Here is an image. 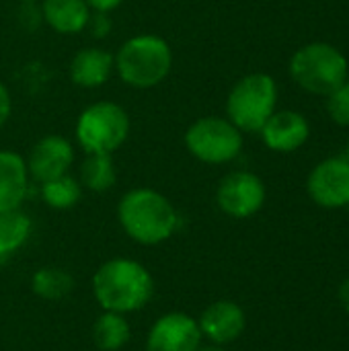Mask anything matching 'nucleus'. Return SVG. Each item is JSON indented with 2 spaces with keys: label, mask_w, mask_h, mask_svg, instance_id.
<instances>
[{
  "label": "nucleus",
  "mask_w": 349,
  "mask_h": 351,
  "mask_svg": "<svg viewBox=\"0 0 349 351\" xmlns=\"http://www.w3.org/2000/svg\"><path fill=\"white\" fill-rule=\"evenodd\" d=\"M93 296L107 313L142 311L154 296V280L146 265L130 257L105 261L93 276Z\"/></svg>",
  "instance_id": "1"
},
{
  "label": "nucleus",
  "mask_w": 349,
  "mask_h": 351,
  "mask_svg": "<svg viewBox=\"0 0 349 351\" xmlns=\"http://www.w3.org/2000/svg\"><path fill=\"white\" fill-rule=\"evenodd\" d=\"M117 220L123 232L138 245L167 243L179 228V214L171 199L150 187H136L121 195Z\"/></svg>",
  "instance_id": "2"
},
{
  "label": "nucleus",
  "mask_w": 349,
  "mask_h": 351,
  "mask_svg": "<svg viewBox=\"0 0 349 351\" xmlns=\"http://www.w3.org/2000/svg\"><path fill=\"white\" fill-rule=\"evenodd\" d=\"M113 58L119 80L140 90L165 82L173 68V49L156 33H138L125 39Z\"/></svg>",
  "instance_id": "3"
},
{
  "label": "nucleus",
  "mask_w": 349,
  "mask_h": 351,
  "mask_svg": "<svg viewBox=\"0 0 349 351\" xmlns=\"http://www.w3.org/2000/svg\"><path fill=\"white\" fill-rule=\"evenodd\" d=\"M132 130L130 113L113 101H97L84 107L74 134L84 154H113L123 146Z\"/></svg>",
  "instance_id": "4"
},
{
  "label": "nucleus",
  "mask_w": 349,
  "mask_h": 351,
  "mask_svg": "<svg viewBox=\"0 0 349 351\" xmlns=\"http://www.w3.org/2000/svg\"><path fill=\"white\" fill-rule=\"evenodd\" d=\"M290 74L304 90L329 97L348 80V60L329 43H309L292 56Z\"/></svg>",
  "instance_id": "5"
},
{
  "label": "nucleus",
  "mask_w": 349,
  "mask_h": 351,
  "mask_svg": "<svg viewBox=\"0 0 349 351\" xmlns=\"http://www.w3.org/2000/svg\"><path fill=\"white\" fill-rule=\"evenodd\" d=\"M278 84L269 74L255 72L241 78L226 99V119L241 132H259L274 115Z\"/></svg>",
  "instance_id": "6"
},
{
  "label": "nucleus",
  "mask_w": 349,
  "mask_h": 351,
  "mask_svg": "<svg viewBox=\"0 0 349 351\" xmlns=\"http://www.w3.org/2000/svg\"><path fill=\"white\" fill-rule=\"evenodd\" d=\"M185 148L206 165H224L243 150V132L224 117L206 115L195 119L183 136Z\"/></svg>",
  "instance_id": "7"
},
{
  "label": "nucleus",
  "mask_w": 349,
  "mask_h": 351,
  "mask_svg": "<svg viewBox=\"0 0 349 351\" xmlns=\"http://www.w3.org/2000/svg\"><path fill=\"white\" fill-rule=\"evenodd\" d=\"M218 208L237 220L255 216L265 204V185L263 181L249 171L228 173L216 189Z\"/></svg>",
  "instance_id": "8"
},
{
  "label": "nucleus",
  "mask_w": 349,
  "mask_h": 351,
  "mask_svg": "<svg viewBox=\"0 0 349 351\" xmlns=\"http://www.w3.org/2000/svg\"><path fill=\"white\" fill-rule=\"evenodd\" d=\"M204 341L197 319L187 313H167L158 317L148 335L146 351H197Z\"/></svg>",
  "instance_id": "9"
},
{
  "label": "nucleus",
  "mask_w": 349,
  "mask_h": 351,
  "mask_svg": "<svg viewBox=\"0 0 349 351\" xmlns=\"http://www.w3.org/2000/svg\"><path fill=\"white\" fill-rule=\"evenodd\" d=\"M25 162H27L29 177L35 179L37 183H45L70 171L74 162V146L68 138L49 134L43 136L39 142H35Z\"/></svg>",
  "instance_id": "10"
},
{
  "label": "nucleus",
  "mask_w": 349,
  "mask_h": 351,
  "mask_svg": "<svg viewBox=\"0 0 349 351\" xmlns=\"http://www.w3.org/2000/svg\"><path fill=\"white\" fill-rule=\"evenodd\" d=\"M306 187L313 202L323 208L349 206V160L335 156L319 162L313 169Z\"/></svg>",
  "instance_id": "11"
},
{
  "label": "nucleus",
  "mask_w": 349,
  "mask_h": 351,
  "mask_svg": "<svg viewBox=\"0 0 349 351\" xmlns=\"http://www.w3.org/2000/svg\"><path fill=\"white\" fill-rule=\"evenodd\" d=\"M197 325L204 339L216 346H228L243 335L247 327V317L237 302L216 300L204 308V313L197 319Z\"/></svg>",
  "instance_id": "12"
},
{
  "label": "nucleus",
  "mask_w": 349,
  "mask_h": 351,
  "mask_svg": "<svg viewBox=\"0 0 349 351\" xmlns=\"http://www.w3.org/2000/svg\"><path fill=\"white\" fill-rule=\"evenodd\" d=\"M259 132L269 150L294 152L309 140L311 125L298 111H274Z\"/></svg>",
  "instance_id": "13"
},
{
  "label": "nucleus",
  "mask_w": 349,
  "mask_h": 351,
  "mask_svg": "<svg viewBox=\"0 0 349 351\" xmlns=\"http://www.w3.org/2000/svg\"><path fill=\"white\" fill-rule=\"evenodd\" d=\"M115 70V58L101 47H84L74 53L68 66L70 80L80 88L103 86Z\"/></svg>",
  "instance_id": "14"
},
{
  "label": "nucleus",
  "mask_w": 349,
  "mask_h": 351,
  "mask_svg": "<svg viewBox=\"0 0 349 351\" xmlns=\"http://www.w3.org/2000/svg\"><path fill=\"white\" fill-rule=\"evenodd\" d=\"M25 158L14 150H0V212L19 210L29 191Z\"/></svg>",
  "instance_id": "15"
},
{
  "label": "nucleus",
  "mask_w": 349,
  "mask_h": 351,
  "mask_svg": "<svg viewBox=\"0 0 349 351\" xmlns=\"http://www.w3.org/2000/svg\"><path fill=\"white\" fill-rule=\"evenodd\" d=\"M41 21L60 35H78L86 29L93 10L84 0H41Z\"/></svg>",
  "instance_id": "16"
},
{
  "label": "nucleus",
  "mask_w": 349,
  "mask_h": 351,
  "mask_svg": "<svg viewBox=\"0 0 349 351\" xmlns=\"http://www.w3.org/2000/svg\"><path fill=\"white\" fill-rule=\"evenodd\" d=\"M132 339V325L125 315L103 311L93 325V341L101 351L123 350Z\"/></svg>",
  "instance_id": "17"
},
{
  "label": "nucleus",
  "mask_w": 349,
  "mask_h": 351,
  "mask_svg": "<svg viewBox=\"0 0 349 351\" xmlns=\"http://www.w3.org/2000/svg\"><path fill=\"white\" fill-rule=\"evenodd\" d=\"M31 232L33 222L21 208L0 212V261L12 257L19 249H23Z\"/></svg>",
  "instance_id": "18"
},
{
  "label": "nucleus",
  "mask_w": 349,
  "mask_h": 351,
  "mask_svg": "<svg viewBox=\"0 0 349 351\" xmlns=\"http://www.w3.org/2000/svg\"><path fill=\"white\" fill-rule=\"evenodd\" d=\"M78 181L82 189H88L93 193L109 191L117 181L113 154H86V158L80 165Z\"/></svg>",
  "instance_id": "19"
},
{
  "label": "nucleus",
  "mask_w": 349,
  "mask_h": 351,
  "mask_svg": "<svg viewBox=\"0 0 349 351\" xmlns=\"http://www.w3.org/2000/svg\"><path fill=\"white\" fill-rule=\"evenodd\" d=\"M31 290L43 300H62L74 290V278L62 267H41L31 278Z\"/></svg>",
  "instance_id": "20"
},
{
  "label": "nucleus",
  "mask_w": 349,
  "mask_h": 351,
  "mask_svg": "<svg viewBox=\"0 0 349 351\" xmlns=\"http://www.w3.org/2000/svg\"><path fill=\"white\" fill-rule=\"evenodd\" d=\"M82 197V185L72 175H62L41 183V199L51 210H70Z\"/></svg>",
  "instance_id": "21"
},
{
  "label": "nucleus",
  "mask_w": 349,
  "mask_h": 351,
  "mask_svg": "<svg viewBox=\"0 0 349 351\" xmlns=\"http://www.w3.org/2000/svg\"><path fill=\"white\" fill-rule=\"evenodd\" d=\"M329 113L335 123L349 125V78L329 95Z\"/></svg>",
  "instance_id": "22"
},
{
  "label": "nucleus",
  "mask_w": 349,
  "mask_h": 351,
  "mask_svg": "<svg viewBox=\"0 0 349 351\" xmlns=\"http://www.w3.org/2000/svg\"><path fill=\"white\" fill-rule=\"evenodd\" d=\"M86 27L91 29V33H93L97 39H101V37H107V35L111 33L113 23H111V19H109V12H93Z\"/></svg>",
  "instance_id": "23"
},
{
  "label": "nucleus",
  "mask_w": 349,
  "mask_h": 351,
  "mask_svg": "<svg viewBox=\"0 0 349 351\" xmlns=\"http://www.w3.org/2000/svg\"><path fill=\"white\" fill-rule=\"evenodd\" d=\"M10 113H12V99H10L8 88L0 82V128H4Z\"/></svg>",
  "instance_id": "24"
},
{
  "label": "nucleus",
  "mask_w": 349,
  "mask_h": 351,
  "mask_svg": "<svg viewBox=\"0 0 349 351\" xmlns=\"http://www.w3.org/2000/svg\"><path fill=\"white\" fill-rule=\"evenodd\" d=\"M93 12H111L117 6H121L123 0H84Z\"/></svg>",
  "instance_id": "25"
},
{
  "label": "nucleus",
  "mask_w": 349,
  "mask_h": 351,
  "mask_svg": "<svg viewBox=\"0 0 349 351\" xmlns=\"http://www.w3.org/2000/svg\"><path fill=\"white\" fill-rule=\"evenodd\" d=\"M339 302L344 304V308L349 313V278L341 284V288H339Z\"/></svg>",
  "instance_id": "26"
},
{
  "label": "nucleus",
  "mask_w": 349,
  "mask_h": 351,
  "mask_svg": "<svg viewBox=\"0 0 349 351\" xmlns=\"http://www.w3.org/2000/svg\"><path fill=\"white\" fill-rule=\"evenodd\" d=\"M197 351H226L224 350V346H216V343H210V346H200V350Z\"/></svg>",
  "instance_id": "27"
},
{
  "label": "nucleus",
  "mask_w": 349,
  "mask_h": 351,
  "mask_svg": "<svg viewBox=\"0 0 349 351\" xmlns=\"http://www.w3.org/2000/svg\"><path fill=\"white\" fill-rule=\"evenodd\" d=\"M19 2H23V4H35V2H39V0H19Z\"/></svg>",
  "instance_id": "28"
},
{
  "label": "nucleus",
  "mask_w": 349,
  "mask_h": 351,
  "mask_svg": "<svg viewBox=\"0 0 349 351\" xmlns=\"http://www.w3.org/2000/svg\"><path fill=\"white\" fill-rule=\"evenodd\" d=\"M346 158H348V160H349V144H348V156H346Z\"/></svg>",
  "instance_id": "29"
}]
</instances>
